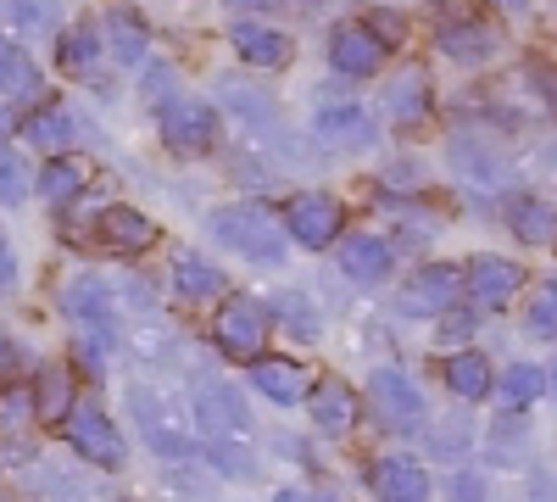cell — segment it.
I'll return each instance as SVG.
<instances>
[{
    "label": "cell",
    "mask_w": 557,
    "mask_h": 502,
    "mask_svg": "<svg viewBox=\"0 0 557 502\" xmlns=\"http://www.w3.org/2000/svg\"><path fill=\"white\" fill-rule=\"evenodd\" d=\"M0 12H7L23 34H39V28H51V0H0Z\"/></svg>",
    "instance_id": "ab89813d"
},
{
    "label": "cell",
    "mask_w": 557,
    "mask_h": 502,
    "mask_svg": "<svg viewBox=\"0 0 557 502\" xmlns=\"http://www.w3.org/2000/svg\"><path fill=\"white\" fill-rule=\"evenodd\" d=\"M223 96H228V107H235L246 123H273V101L262 96V89H240V84H223Z\"/></svg>",
    "instance_id": "60d3db41"
},
{
    "label": "cell",
    "mask_w": 557,
    "mask_h": 502,
    "mask_svg": "<svg viewBox=\"0 0 557 502\" xmlns=\"http://www.w3.org/2000/svg\"><path fill=\"white\" fill-rule=\"evenodd\" d=\"M519 285H524V268L507 262V257H491V252L469 257V268H462V291H469V302L485 307V313L507 307L519 296Z\"/></svg>",
    "instance_id": "7c38bea8"
},
{
    "label": "cell",
    "mask_w": 557,
    "mask_h": 502,
    "mask_svg": "<svg viewBox=\"0 0 557 502\" xmlns=\"http://www.w3.org/2000/svg\"><path fill=\"white\" fill-rule=\"evenodd\" d=\"M62 313L73 318V330H78V369L84 375H107V357L117 352V296L112 285L101 280V273H78V280L62 285Z\"/></svg>",
    "instance_id": "6da1fadb"
},
{
    "label": "cell",
    "mask_w": 557,
    "mask_h": 502,
    "mask_svg": "<svg viewBox=\"0 0 557 502\" xmlns=\"http://www.w3.org/2000/svg\"><path fill=\"white\" fill-rule=\"evenodd\" d=\"M335 252H341V273H346L351 285H385V280H391V268H396L391 241L374 235V230H351V235H341Z\"/></svg>",
    "instance_id": "5bb4252c"
},
{
    "label": "cell",
    "mask_w": 557,
    "mask_h": 502,
    "mask_svg": "<svg viewBox=\"0 0 557 502\" xmlns=\"http://www.w3.org/2000/svg\"><path fill=\"white\" fill-rule=\"evenodd\" d=\"M17 363H23V346H17V341H12L7 330H0V375H12Z\"/></svg>",
    "instance_id": "f6af8a7d"
},
{
    "label": "cell",
    "mask_w": 557,
    "mask_h": 502,
    "mask_svg": "<svg viewBox=\"0 0 557 502\" xmlns=\"http://www.w3.org/2000/svg\"><path fill=\"white\" fill-rule=\"evenodd\" d=\"M157 128H162V140H168L178 157H207V151L218 146V112H212L201 96H162Z\"/></svg>",
    "instance_id": "8992f818"
},
{
    "label": "cell",
    "mask_w": 557,
    "mask_h": 502,
    "mask_svg": "<svg viewBox=\"0 0 557 502\" xmlns=\"http://www.w3.org/2000/svg\"><path fill=\"white\" fill-rule=\"evenodd\" d=\"M96 235H101L107 252L134 257V252L157 246V223L139 212V207H101V212H96Z\"/></svg>",
    "instance_id": "ac0fdd59"
},
{
    "label": "cell",
    "mask_w": 557,
    "mask_h": 502,
    "mask_svg": "<svg viewBox=\"0 0 557 502\" xmlns=\"http://www.w3.org/2000/svg\"><path fill=\"white\" fill-rule=\"evenodd\" d=\"M12 285H17V252H12L7 230H0V296H7Z\"/></svg>",
    "instance_id": "ee69618b"
},
{
    "label": "cell",
    "mask_w": 557,
    "mask_h": 502,
    "mask_svg": "<svg viewBox=\"0 0 557 502\" xmlns=\"http://www.w3.org/2000/svg\"><path fill=\"white\" fill-rule=\"evenodd\" d=\"M207 230L257 268H285L290 235H285V223H278V212L268 201H228L207 218Z\"/></svg>",
    "instance_id": "7a4b0ae2"
},
{
    "label": "cell",
    "mask_w": 557,
    "mask_h": 502,
    "mask_svg": "<svg viewBox=\"0 0 557 502\" xmlns=\"http://www.w3.org/2000/svg\"><path fill=\"white\" fill-rule=\"evenodd\" d=\"M530 502H557V480H546V475H541V480H535V497H530Z\"/></svg>",
    "instance_id": "681fc988"
},
{
    "label": "cell",
    "mask_w": 557,
    "mask_h": 502,
    "mask_svg": "<svg viewBox=\"0 0 557 502\" xmlns=\"http://www.w3.org/2000/svg\"><path fill=\"white\" fill-rule=\"evenodd\" d=\"M73 407V375L62 369V363H45L39 380H34V414L39 419H62Z\"/></svg>",
    "instance_id": "1f68e13d"
},
{
    "label": "cell",
    "mask_w": 557,
    "mask_h": 502,
    "mask_svg": "<svg viewBox=\"0 0 557 502\" xmlns=\"http://www.w3.org/2000/svg\"><path fill=\"white\" fill-rule=\"evenodd\" d=\"M491 7H502V12H530V0H491Z\"/></svg>",
    "instance_id": "f907efd6"
},
{
    "label": "cell",
    "mask_w": 557,
    "mask_h": 502,
    "mask_svg": "<svg viewBox=\"0 0 557 502\" xmlns=\"http://www.w3.org/2000/svg\"><path fill=\"white\" fill-rule=\"evenodd\" d=\"M368 491L380 502H430L435 486H430V469L407 458V452H385V458L368 464Z\"/></svg>",
    "instance_id": "4fadbf2b"
},
{
    "label": "cell",
    "mask_w": 557,
    "mask_h": 502,
    "mask_svg": "<svg viewBox=\"0 0 557 502\" xmlns=\"http://www.w3.org/2000/svg\"><path fill=\"white\" fill-rule=\"evenodd\" d=\"M201 458H207L218 475H228V480H257V458L246 452V441H235V436H212V441L201 446Z\"/></svg>",
    "instance_id": "d6a6232c"
},
{
    "label": "cell",
    "mask_w": 557,
    "mask_h": 502,
    "mask_svg": "<svg viewBox=\"0 0 557 502\" xmlns=\"http://www.w3.org/2000/svg\"><path fill=\"white\" fill-rule=\"evenodd\" d=\"M268 313H273L278 325H285V330L296 335V341H318V335H323V313L312 307V296H307V291H278Z\"/></svg>",
    "instance_id": "4dcf8cb0"
},
{
    "label": "cell",
    "mask_w": 557,
    "mask_h": 502,
    "mask_svg": "<svg viewBox=\"0 0 557 502\" xmlns=\"http://www.w3.org/2000/svg\"><path fill=\"white\" fill-rule=\"evenodd\" d=\"M430 107H435V96H430V73H424V68H401V73L391 78V89H385V112H391V123L412 128V123H424V118H430Z\"/></svg>",
    "instance_id": "603a6c76"
},
{
    "label": "cell",
    "mask_w": 557,
    "mask_h": 502,
    "mask_svg": "<svg viewBox=\"0 0 557 502\" xmlns=\"http://www.w3.org/2000/svg\"><path fill=\"white\" fill-rule=\"evenodd\" d=\"M62 436L67 446L78 452L84 464H96V469H123L128 464V441L123 430L112 425V414L101 402H89V396H73V407L62 414Z\"/></svg>",
    "instance_id": "3957f363"
},
{
    "label": "cell",
    "mask_w": 557,
    "mask_h": 502,
    "mask_svg": "<svg viewBox=\"0 0 557 502\" xmlns=\"http://www.w3.org/2000/svg\"><path fill=\"white\" fill-rule=\"evenodd\" d=\"M39 89H45L39 62L23 51V45L0 39V96H7V101H39Z\"/></svg>",
    "instance_id": "83f0119b"
},
{
    "label": "cell",
    "mask_w": 557,
    "mask_h": 502,
    "mask_svg": "<svg viewBox=\"0 0 557 502\" xmlns=\"http://www.w3.org/2000/svg\"><path fill=\"white\" fill-rule=\"evenodd\" d=\"M535 78H541V96H546V112L557 118V68H541Z\"/></svg>",
    "instance_id": "bcb514c9"
},
{
    "label": "cell",
    "mask_w": 557,
    "mask_h": 502,
    "mask_svg": "<svg viewBox=\"0 0 557 502\" xmlns=\"http://www.w3.org/2000/svg\"><path fill=\"white\" fill-rule=\"evenodd\" d=\"M507 223H513V235L524 246H546L557 241V207L546 196H513L507 201Z\"/></svg>",
    "instance_id": "f1b7e54d"
},
{
    "label": "cell",
    "mask_w": 557,
    "mask_h": 502,
    "mask_svg": "<svg viewBox=\"0 0 557 502\" xmlns=\"http://www.w3.org/2000/svg\"><path fill=\"white\" fill-rule=\"evenodd\" d=\"M273 502H330V497H312V491H301V486H278Z\"/></svg>",
    "instance_id": "7dc6e473"
},
{
    "label": "cell",
    "mask_w": 557,
    "mask_h": 502,
    "mask_svg": "<svg viewBox=\"0 0 557 502\" xmlns=\"http://www.w3.org/2000/svg\"><path fill=\"white\" fill-rule=\"evenodd\" d=\"M312 134H318L323 146H368V140H374V118H368L362 101L335 96V101H323L312 112Z\"/></svg>",
    "instance_id": "9a60e30c"
},
{
    "label": "cell",
    "mask_w": 557,
    "mask_h": 502,
    "mask_svg": "<svg viewBox=\"0 0 557 502\" xmlns=\"http://www.w3.org/2000/svg\"><path fill=\"white\" fill-rule=\"evenodd\" d=\"M278 223H285V235H290L296 246L323 252V246L341 241L346 207H341V196H330V191H301V196L285 201V218H278Z\"/></svg>",
    "instance_id": "52a82bcc"
},
{
    "label": "cell",
    "mask_w": 557,
    "mask_h": 502,
    "mask_svg": "<svg viewBox=\"0 0 557 502\" xmlns=\"http://www.w3.org/2000/svg\"><path fill=\"white\" fill-rule=\"evenodd\" d=\"M190 419L201 425L207 441H212V436H235V441L251 436V407L240 402L235 385L218 380V375H201V380L190 385Z\"/></svg>",
    "instance_id": "ba28073f"
},
{
    "label": "cell",
    "mask_w": 557,
    "mask_h": 502,
    "mask_svg": "<svg viewBox=\"0 0 557 502\" xmlns=\"http://www.w3.org/2000/svg\"><path fill=\"white\" fill-rule=\"evenodd\" d=\"M385 51H391V45L368 23H357V17H346V23L330 28V68L341 78H374L385 68Z\"/></svg>",
    "instance_id": "30bf717a"
},
{
    "label": "cell",
    "mask_w": 557,
    "mask_h": 502,
    "mask_svg": "<svg viewBox=\"0 0 557 502\" xmlns=\"http://www.w3.org/2000/svg\"><path fill=\"white\" fill-rule=\"evenodd\" d=\"M457 296H462V268H457V262H430V268H418L412 280L401 285L396 313H412V318H441L446 307H457Z\"/></svg>",
    "instance_id": "8fae6325"
},
{
    "label": "cell",
    "mask_w": 557,
    "mask_h": 502,
    "mask_svg": "<svg viewBox=\"0 0 557 502\" xmlns=\"http://www.w3.org/2000/svg\"><path fill=\"white\" fill-rule=\"evenodd\" d=\"M228 45H235V57L251 62V68H285L290 51H296L285 28H268V23H251V17H240L228 28Z\"/></svg>",
    "instance_id": "d6986e66"
},
{
    "label": "cell",
    "mask_w": 557,
    "mask_h": 502,
    "mask_svg": "<svg viewBox=\"0 0 557 502\" xmlns=\"http://www.w3.org/2000/svg\"><path fill=\"white\" fill-rule=\"evenodd\" d=\"M228 12H268V7H278V0H223Z\"/></svg>",
    "instance_id": "c3c4849f"
},
{
    "label": "cell",
    "mask_w": 557,
    "mask_h": 502,
    "mask_svg": "<svg viewBox=\"0 0 557 502\" xmlns=\"http://www.w3.org/2000/svg\"><path fill=\"white\" fill-rule=\"evenodd\" d=\"M101 57H107V45H101V28H96V23H73V28H62V39H57V62H62L67 73H96Z\"/></svg>",
    "instance_id": "f546056e"
},
{
    "label": "cell",
    "mask_w": 557,
    "mask_h": 502,
    "mask_svg": "<svg viewBox=\"0 0 557 502\" xmlns=\"http://www.w3.org/2000/svg\"><path fill=\"white\" fill-rule=\"evenodd\" d=\"M23 140L39 146L45 157H67L73 140H78V118H73L62 101H51V107H39V112L23 123Z\"/></svg>",
    "instance_id": "cb8c5ba5"
},
{
    "label": "cell",
    "mask_w": 557,
    "mask_h": 502,
    "mask_svg": "<svg viewBox=\"0 0 557 502\" xmlns=\"http://www.w3.org/2000/svg\"><path fill=\"white\" fill-rule=\"evenodd\" d=\"M34 419L39 414H34V391L28 385H7V391H0V436H23Z\"/></svg>",
    "instance_id": "8d00e7d4"
},
{
    "label": "cell",
    "mask_w": 557,
    "mask_h": 502,
    "mask_svg": "<svg viewBox=\"0 0 557 502\" xmlns=\"http://www.w3.org/2000/svg\"><path fill=\"white\" fill-rule=\"evenodd\" d=\"M268 330H273V313H268L257 296H223V307H218V318H212L218 352H223V357H235V363L262 357Z\"/></svg>",
    "instance_id": "5b68a950"
},
{
    "label": "cell",
    "mask_w": 557,
    "mask_h": 502,
    "mask_svg": "<svg viewBox=\"0 0 557 502\" xmlns=\"http://www.w3.org/2000/svg\"><path fill=\"white\" fill-rule=\"evenodd\" d=\"M168 280H173V296H184L190 307H201V302H218V296H223V273H218L201 252H173Z\"/></svg>",
    "instance_id": "7402d4cb"
},
{
    "label": "cell",
    "mask_w": 557,
    "mask_h": 502,
    "mask_svg": "<svg viewBox=\"0 0 557 502\" xmlns=\"http://www.w3.org/2000/svg\"><path fill=\"white\" fill-rule=\"evenodd\" d=\"M446 502H485V480L469 475V469H457V475L446 480Z\"/></svg>",
    "instance_id": "7bdbcfd3"
},
{
    "label": "cell",
    "mask_w": 557,
    "mask_h": 502,
    "mask_svg": "<svg viewBox=\"0 0 557 502\" xmlns=\"http://www.w3.org/2000/svg\"><path fill=\"white\" fill-rule=\"evenodd\" d=\"M128 407H134V425H139V436H146V446L157 452V458L184 464V458H196V452H201V446L190 441V425L173 414V402H168L162 391L128 385Z\"/></svg>",
    "instance_id": "277c9868"
},
{
    "label": "cell",
    "mask_w": 557,
    "mask_h": 502,
    "mask_svg": "<svg viewBox=\"0 0 557 502\" xmlns=\"http://www.w3.org/2000/svg\"><path fill=\"white\" fill-rule=\"evenodd\" d=\"M251 385L268 396V402H278V407H301L307 402V391H312V380H307V369L296 357H251Z\"/></svg>",
    "instance_id": "2e32d148"
},
{
    "label": "cell",
    "mask_w": 557,
    "mask_h": 502,
    "mask_svg": "<svg viewBox=\"0 0 557 502\" xmlns=\"http://www.w3.org/2000/svg\"><path fill=\"white\" fill-rule=\"evenodd\" d=\"M430 452H435V458H451V464H457L462 452H469V419L457 414V419L435 425V430H430Z\"/></svg>",
    "instance_id": "f35d334b"
},
{
    "label": "cell",
    "mask_w": 557,
    "mask_h": 502,
    "mask_svg": "<svg viewBox=\"0 0 557 502\" xmlns=\"http://www.w3.org/2000/svg\"><path fill=\"white\" fill-rule=\"evenodd\" d=\"M307 402H312V425L323 430V436H351V425H357V391L341 380V375H323L312 391H307Z\"/></svg>",
    "instance_id": "e0dca14e"
},
{
    "label": "cell",
    "mask_w": 557,
    "mask_h": 502,
    "mask_svg": "<svg viewBox=\"0 0 557 502\" xmlns=\"http://www.w3.org/2000/svg\"><path fill=\"white\" fill-rule=\"evenodd\" d=\"M446 385H451L457 402H485V396L496 391L491 357H480V352H469V346H457V352L446 357Z\"/></svg>",
    "instance_id": "484cf974"
},
{
    "label": "cell",
    "mask_w": 557,
    "mask_h": 502,
    "mask_svg": "<svg viewBox=\"0 0 557 502\" xmlns=\"http://www.w3.org/2000/svg\"><path fill=\"white\" fill-rule=\"evenodd\" d=\"M101 45H107L123 68H146V62H151V28H146V17L128 12V7H112V12H107Z\"/></svg>",
    "instance_id": "ffe728a7"
},
{
    "label": "cell",
    "mask_w": 557,
    "mask_h": 502,
    "mask_svg": "<svg viewBox=\"0 0 557 502\" xmlns=\"http://www.w3.org/2000/svg\"><path fill=\"white\" fill-rule=\"evenodd\" d=\"M546 391H552V396H557V369H552V375H546Z\"/></svg>",
    "instance_id": "816d5d0a"
},
{
    "label": "cell",
    "mask_w": 557,
    "mask_h": 502,
    "mask_svg": "<svg viewBox=\"0 0 557 502\" xmlns=\"http://www.w3.org/2000/svg\"><path fill=\"white\" fill-rule=\"evenodd\" d=\"M519 446H524V407H507L491 430V464H519Z\"/></svg>",
    "instance_id": "d590c367"
},
{
    "label": "cell",
    "mask_w": 557,
    "mask_h": 502,
    "mask_svg": "<svg viewBox=\"0 0 557 502\" xmlns=\"http://www.w3.org/2000/svg\"><path fill=\"white\" fill-rule=\"evenodd\" d=\"M546 162H552V168H557V146H552V151H546Z\"/></svg>",
    "instance_id": "f5cc1de1"
},
{
    "label": "cell",
    "mask_w": 557,
    "mask_h": 502,
    "mask_svg": "<svg viewBox=\"0 0 557 502\" xmlns=\"http://www.w3.org/2000/svg\"><path fill=\"white\" fill-rule=\"evenodd\" d=\"M84 185H89V168L67 151V157H51L39 168V179H34V191H39V201H51V207H67V201H78L84 196Z\"/></svg>",
    "instance_id": "4316f807"
},
{
    "label": "cell",
    "mask_w": 557,
    "mask_h": 502,
    "mask_svg": "<svg viewBox=\"0 0 557 502\" xmlns=\"http://www.w3.org/2000/svg\"><path fill=\"white\" fill-rule=\"evenodd\" d=\"M524 330H530L535 341H557V280H552V285H541V291L530 296Z\"/></svg>",
    "instance_id": "74e56055"
},
{
    "label": "cell",
    "mask_w": 557,
    "mask_h": 502,
    "mask_svg": "<svg viewBox=\"0 0 557 502\" xmlns=\"http://www.w3.org/2000/svg\"><path fill=\"white\" fill-rule=\"evenodd\" d=\"M34 196V173H28V162L0 140V207H23Z\"/></svg>",
    "instance_id": "e575fe53"
},
{
    "label": "cell",
    "mask_w": 557,
    "mask_h": 502,
    "mask_svg": "<svg viewBox=\"0 0 557 502\" xmlns=\"http://www.w3.org/2000/svg\"><path fill=\"white\" fill-rule=\"evenodd\" d=\"M451 168H457V179L469 191H502L507 185L502 157L491 146H480V140H451Z\"/></svg>",
    "instance_id": "d4e9b609"
},
{
    "label": "cell",
    "mask_w": 557,
    "mask_h": 502,
    "mask_svg": "<svg viewBox=\"0 0 557 502\" xmlns=\"http://www.w3.org/2000/svg\"><path fill=\"white\" fill-rule=\"evenodd\" d=\"M368 402H374V414L391 430H424V419H430L424 391H418L401 369H374L368 375Z\"/></svg>",
    "instance_id": "9c48e42d"
},
{
    "label": "cell",
    "mask_w": 557,
    "mask_h": 502,
    "mask_svg": "<svg viewBox=\"0 0 557 502\" xmlns=\"http://www.w3.org/2000/svg\"><path fill=\"white\" fill-rule=\"evenodd\" d=\"M546 396V369H535V363H507L502 369V402L507 407H530Z\"/></svg>",
    "instance_id": "836d02e7"
},
{
    "label": "cell",
    "mask_w": 557,
    "mask_h": 502,
    "mask_svg": "<svg viewBox=\"0 0 557 502\" xmlns=\"http://www.w3.org/2000/svg\"><path fill=\"white\" fill-rule=\"evenodd\" d=\"M435 45L451 57V62H462V68H480V62H491L496 57V34L485 28V23H474V17H441V28H435Z\"/></svg>",
    "instance_id": "44dd1931"
},
{
    "label": "cell",
    "mask_w": 557,
    "mask_h": 502,
    "mask_svg": "<svg viewBox=\"0 0 557 502\" xmlns=\"http://www.w3.org/2000/svg\"><path fill=\"white\" fill-rule=\"evenodd\" d=\"M474 325H480V318H469V313H457V307H446L441 313V330H435V341L451 352V346H462V341H469L474 335Z\"/></svg>",
    "instance_id": "b9f144b4"
}]
</instances>
